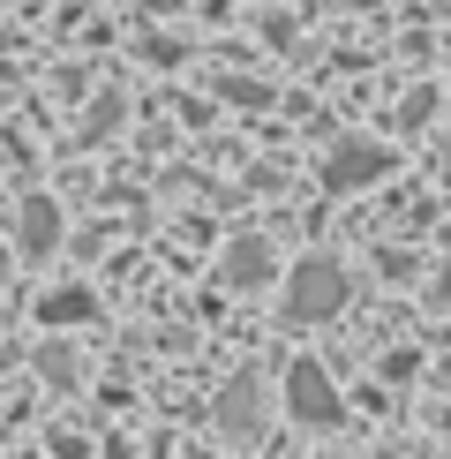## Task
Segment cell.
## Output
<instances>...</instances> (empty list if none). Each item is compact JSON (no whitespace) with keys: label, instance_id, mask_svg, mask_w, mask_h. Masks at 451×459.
I'll return each mask as SVG.
<instances>
[{"label":"cell","instance_id":"cell-1","mask_svg":"<svg viewBox=\"0 0 451 459\" xmlns=\"http://www.w3.org/2000/svg\"><path fill=\"white\" fill-rule=\"evenodd\" d=\"M346 272H338L331 256H309V264H294V279H286V316L294 324H324V316H338L346 309Z\"/></svg>","mask_w":451,"mask_h":459},{"label":"cell","instance_id":"cell-2","mask_svg":"<svg viewBox=\"0 0 451 459\" xmlns=\"http://www.w3.org/2000/svg\"><path fill=\"white\" fill-rule=\"evenodd\" d=\"M286 407H294V422H309V429L338 422V392H331V377L316 369V361H294L286 369Z\"/></svg>","mask_w":451,"mask_h":459},{"label":"cell","instance_id":"cell-3","mask_svg":"<svg viewBox=\"0 0 451 459\" xmlns=\"http://www.w3.org/2000/svg\"><path fill=\"white\" fill-rule=\"evenodd\" d=\"M376 174H391V151L384 143H338L331 166H324V188H362Z\"/></svg>","mask_w":451,"mask_h":459},{"label":"cell","instance_id":"cell-4","mask_svg":"<svg viewBox=\"0 0 451 459\" xmlns=\"http://www.w3.org/2000/svg\"><path fill=\"white\" fill-rule=\"evenodd\" d=\"M15 241L30 248V256H46L53 241H61V212H53V196H30L23 219H15Z\"/></svg>","mask_w":451,"mask_h":459},{"label":"cell","instance_id":"cell-5","mask_svg":"<svg viewBox=\"0 0 451 459\" xmlns=\"http://www.w3.org/2000/svg\"><path fill=\"white\" fill-rule=\"evenodd\" d=\"M218 422L234 429V437H256V422H263V407H256V377H241V385L218 399Z\"/></svg>","mask_w":451,"mask_h":459},{"label":"cell","instance_id":"cell-6","mask_svg":"<svg viewBox=\"0 0 451 459\" xmlns=\"http://www.w3.org/2000/svg\"><path fill=\"white\" fill-rule=\"evenodd\" d=\"M38 316H46V324H90V316H98V301H90V286H61V294L38 301Z\"/></svg>","mask_w":451,"mask_h":459},{"label":"cell","instance_id":"cell-7","mask_svg":"<svg viewBox=\"0 0 451 459\" xmlns=\"http://www.w3.org/2000/svg\"><path fill=\"white\" fill-rule=\"evenodd\" d=\"M226 279H234V286H263V279H271V248H263V241H241L234 256H226Z\"/></svg>","mask_w":451,"mask_h":459},{"label":"cell","instance_id":"cell-8","mask_svg":"<svg viewBox=\"0 0 451 459\" xmlns=\"http://www.w3.org/2000/svg\"><path fill=\"white\" fill-rule=\"evenodd\" d=\"M38 369H46L53 385H75V354L68 347H46V354H38Z\"/></svg>","mask_w":451,"mask_h":459},{"label":"cell","instance_id":"cell-9","mask_svg":"<svg viewBox=\"0 0 451 459\" xmlns=\"http://www.w3.org/2000/svg\"><path fill=\"white\" fill-rule=\"evenodd\" d=\"M444 279H451V272H444ZM444 301H451V286H444Z\"/></svg>","mask_w":451,"mask_h":459},{"label":"cell","instance_id":"cell-10","mask_svg":"<svg viewBox=\"0 0 451 459\" xmlns=\"http://www.w3.org/2000/svg\"><path fill=\"white\" fill-rule=\"evenodd\" d=\"M391 459H406V452H391Z\"/></svg>","mask_w":451,"mask_h":459}]
</instances>
